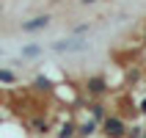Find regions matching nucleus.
<instances>
[{
    "label": "nucleus",
    "instance_id": "f257e3e1",
    "mask_svg": "<svg viewBox=\"0 0 146 138\" xmlns=\"http://www.w3.org/2000/svg\"><path fill=\"white\" fill-rule=\"evenodd\" d=\"M105 133L110 138H119L124 133V122H121V119H108V122H105Z\"/></svg>",
    "mask_w": 146,
    "mask_h": 138
},
{
    "label": "nucleus",
    "instance_id": "f03ea898",
    "mask_svg": "<svg viewBox=\"0 0 146 138\" xmlns=\"http://www.w3.org/2000/svg\"><path fill=\"white\" fill-rule=\"evenodd\" d=\"M86 47V41H55V44H52V50H58V53H64V50H83Z\"/></svg>",
    "mask_w": 146,
    "mask_h": 138
},
{
    "label": "nucleus",
    "instance_id": "7ed1b4c3",
    "mask_svg": "<svg viewBox=\"0 0 146 138\" xmlns=\"http://www.w3.org/2000/svg\"><path fill=\"white\" fill-rule=\"evenodd\" d=\"M47 22H50V17H36L31 22H25V31H39V28H44Z\"/></svg>",
    "mask_w": 146,
    "mask_h": 138
},
{
    "label": "nucleus",
    "instance_id": "20e7f679",
    "mask_svg": "<svg viewBox=\"0 0 146 138\" xmlns=\"http://www.w3.org/2000/svg\"><path fill=\"white\" fill-rule=\"evenodd\" d=\"M88 91L91 94H102V91H105V80H102V77H91L88 80Z\"/></svg>",
    "mask_w": 146,
    "mask_h": 138
},
{
    "label": "nucleus",
    "instance_id": "39448f33",
    "mask_svg": "<svg viewBox=\"0 0 146 138\" xmlns=\"http://www.w3.org/2000/svg\"><path fill=\"white\" fill-rule=\"evenodd\" d=\"M0 83H14V75L6 72V69H0Z\"/></svg>",
    "mask_w": 146,
    "mask_h": 138
},
{
    "label": "nucleus",
    "instance_id": "423d86ee",
    "mask_svg": "<svg viewBox=\"0 0 146 138\" xmlns=\"http://www.w3.org/2000/svg\"><path fill=\"white\" fill-rule=\"evenodd\" d=\"M72 133H74V127H72V124H64V127H61V138H69Z\"/></svg>",
    "mask_w": 146,
    "mask_h": 138
},
{
    "label": "nucleus",
    "instance_id": "0eeeda50",
    "mask_svg": "<svg viewBox=\"0 0 146 138\" xmlns=\"http://www.w3.org/2000/svg\"><path fill=\"white\" fill-rule=\"evenodd\" d=\"M22 53H25V55H31V58H33V55H39V47H36V44H31V47H25Z\"/></svg>",
    "mask_w": 146,
    "mask_h": 138
},
{
    "label": "nucleus",
    "instance_id": "6e6552de",
    "mask_svg": "<svg viewBox=\"0 0 146 138\" xmlns=\"http://www.w3.org/2000/svg\"><path fill=\"white\" fill-rule=\"evenodd\" d=\"M80 133H83V135H91V133H94V122H91V124H86Z\"/></svg>",
    "mask_w": 146,
    "mask_h": 138
},
{
    "label": "nucleus",
    "instance_id": "1a4fd4ad",
    "mask_svg": "<svg viewBox=\"0 0 146 138\" xmlns=\"http://www.w3.org/2000/svg\"><path fill=\"white\" fill-rule=\"evenodd\" d=\"M36 83H39V89H50V80H47V77H39Z\"/></svg>",
    "mask_w": 146,
    "mask_h": 138
},
{
    "label": "nucleus",
    "instance_id": "9d476101",
    "mask_svg": "<svg viewBox=\"0 0 146 138\" xmlns=\"http://www.w3.org/2000/svg\"><path fill=\"white\" fill-rule=\"evenodd\" d=\"M141 111H143V113H146V99H143V102H141Z\"/></svg>",
    "mask_w": 146,
    "mask_h": 138
}]
</instances>
